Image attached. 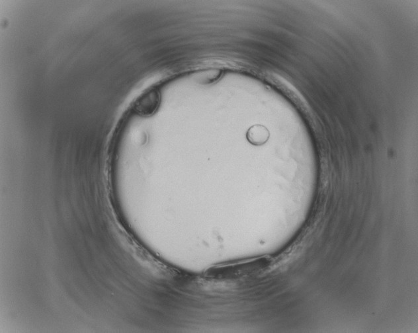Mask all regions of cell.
<instances>
[{"label":"cell","mask_w":418,"mask_h":333,"mask_svg":"<svg viewBox=\"0 0 418 333\" xmlns=\"http://www.w3.org/2000/svg\"><path fill=\"white\" fill-rule=\"evenodd\" d=\"M269 132L262 126H254L250 129L248 134V139L255 145H261L267 141Z\"/></svg>","instance_id":"cell-1"}]
</instances>
